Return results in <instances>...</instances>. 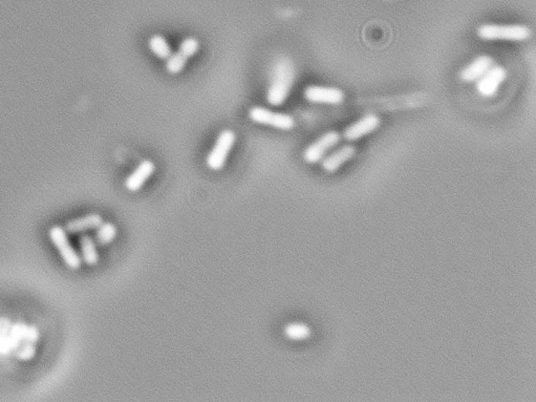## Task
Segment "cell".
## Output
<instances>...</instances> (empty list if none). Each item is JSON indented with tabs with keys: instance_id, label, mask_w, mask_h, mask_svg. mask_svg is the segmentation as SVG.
<instances>
[{
	"instance_id": "6da1fadb",
	"label": "cell",
	"mask_w": 536,
	"mask_h": 402,
	"mask_svg": "<svg viewBox=\"0 0 536 402\" xmlns=\"http://www.w3.org/2000/svg\"><path fill=\"white\" fill-rule=\"evenodd\" d=\"M296 80V68L294 62L288 57L276 60L271 73L270 82L266 93L269 105L279 107L284 105Z\"/></svg>"
},
{
	"instance_id": "7a4b0ae2",
	"label": "cell",
	"mask_w": 536,
	"mask_h": 402,
	"mask_svg": "<svg viewBox=\"0 0 536 402\" xmlns=\"http://www.w3.org/2000/svg\"><path fill=\"white\" fill-rule=\"evenodd\" d=\"M477 36L484 40L525 41L531 37V30L523 24L485 23L479 26Z\"/></svg>"
},
{
	"instance_id": "3957f363",
	"label": "cell",
	"mask_w": 536,
	"mask_h": 402,
	"mask_svg": "<svg viewBox=\"0 0 536 402\" xmlns=\"http://www.w3.org/2000/svg\"><path fill=\"white\" fill-rule=\"evenodd\" d=\"M236 142V133L232 129L220 131L211 151L206 157V165L210 171H220L224 169Z\"/></svg>"
},
{
	"instance_id": "277c9868",
	"label": "cell",
	"mask_w": 536,
	"mask_h": 402,
	"mask_svg": "<svg viewBox=\"0 0 536 402\" xmlns=\"http://www.w3.org/2000/svg\"><path fill=\"white\" fill-rule=\"evenodd\" d=\"M248 116L252 122L265 126L273 127L279 131H291L294 128L295 120L290 115L285 113L275 112L268 107L254 105L248 111Z\"/></svg>"
},
{
	"instance_id": "5b68a950",
	"label": "cell",
	"mask_w": 536,
	"mask_h": 402,
	"mask_svg": "<svg viewBox=\"0 0 536 402\" xmlns=\"http://www.w3.org/2000/svg\"><path fill=\"white\" fill-rule=\"evenodd\" d=\"M68 232L66 231L61 226H52L48 231L52 243L54 244L56 249L59 252L62 260L66 262V266L70 267V269H80L82 265V258L80 254L76 251L70 240H68Z\"/></svg>"
},
{
	"instance_id": "8992f818",
	"label": "cell",
	"mask_w": 536,
	"mask_h": 402,
	"mask_svg": "<svg viewBox=\"0 0 536 402\" xmlns=\"http://www.w3.org/2000/svg\"><path fill=\"white\" fill-rule=\"evenodd\" d=\"M341 141V135L338 131H329L323 133V136L319 137L303 151V161L312 165L320 163L329 151L339 144Z\"/></svg>"
},
{
	"instance_id": "52a82bcc",
	"label": "cell",
	"mask_w": 536,
	"mask_h": 402,
	"mask_svg": "<svg viewBox=\"0 0 536 402\" xmlns=\"http://www.w3.org/2000/svg\"><path fill=\"white\" fill-rule=\"evenodd\" d=\"M305 100L316 104H339L345 100V93L339 88L309 86L303 90Z\"/></svg>"
},
{
	"instance_id": "ba28073f",
	"label": "cell",
	"mask_w": 536,
	"mask_h": 402,
	"mask_svg": "<svg viewBox=\"0 0 536 402\" xmlns=\"http://www.w3.org/2000/svg\"><path fill=\"white\" fill-rule=\"evenodd\" d=\"M507 72L499 66H493L484 76L477 82V90L483 97H492L497 94L499 86L505 82Z\"/></svg>"
},
{
	"instance_id": "9c48e42d",
	"label": "cell",
	"mask_w": 536,
	"mask_h": 402,
	"mask_svg": "<svg viewBox=\"0 0 536 402\" xmlns=\"http://www.w3.org/2000/svg\"><path fill=\"white\" fill-rule=\"evenodd\" d=\"M380 123H381V120L377 115H365L359 120L354 122L353 124L347 126L343 131V137H345V140L350 141V142L359 140V139L363 138L369 133L376 131L379 127Z\"/></svg>"
},
{
	"instance_id": "30bf717a",
	"label": "cell",
	"mask_w": 536,
	"mask_h": 402,
	"mask_svg": "<svg viewBox=\"0 0 536 402\" xmlns=\"http://www.w3.org/2000/svg\"><path fill=\"white\" fill-rule=\"evenodd\" d=\"M155 164L151 160L145 159L140 162L135 171L126 178L124 185L125 189L131 193H137L142 189L151 175L155 173Z\"/></svg>"
},
{
	"instance_id": "8fae6325",
	"label": "cell",
	"mask_w": 536,
	"mask_h": 402,
	"mask_svg": "<svg viewBox=\"0 0 536 402\" xmlns=\"http://www.w3.org/2000/svg\"><path fill=\"white\" fill-rule=\"evenodd\" d=\"M356 155V147L352 144H347L341 149H336L329 155H325L321 161V167L327 173H333L341 169L343 164L349 162Z\"/></svg>"
},
{
	"instance_id": "7c38bea8",
	"label": "cell",
	"mask_w": 536,
	"mask_h": 402,
	"mask_svg": "<svg viewBox=\"0 0 536 402\" xmlns=\"http://www.w3.org/2000/svg\"><path fill=\"white\" fill-rule=\"evenodd\" d=\"M493 66H495V60L492 57L487 55L479 56L461 70L460 78L465 82H477Z\"/></svg>"
},
{
	"instance_id": "4fadbf2b",
	"label": "cell",
	"mask_w": 536,
	"mask_h": 402,
	"mask_svg": "<svg viewBox=\"0 0 536 402\" xmlns=\"http://www.w3.org/2000/svg\"><path fill=\"white\" fill-rule=\"evenodd\" d=\"M102 223V216L94 212V213L86 214L84 217L68 222L64 229L70 234H84L86 232L96 230Z\"/></svg>"
},
{
	"instance_id": "5bb4252c",
	"label": "cell",
	"mask_w": 536,
	"mask_h": 402,
	"mask_svg": "<svg viewBox=\"0 0 536 402\" xmlns=\"http://www.w3.org/2000/svg\"><path fill=\"white\" fill-rule=\"evenodd\" d=\"M79 245H80V256L82 262H86L88 266H95L98 264L99 253L95 238L88 234H83L79 240Z\"/></svg>"
},
{
	"instance_id": "9a60e30c",
	"label": "cell",
	"mask_w": 536,
	"mask_h": 402,
	"mask_svg": "<svg viewBox=\"0 0 536 402\" xmlns=\"http://www.w3.org/2000/svg\"><path fill=\"white\" fill-rule=\"evenodd\" d=\"M147 46H149V50L153 52V55L161 60L167 59L173 52V48H171L168 40L164 36L160 35V34H155V35L151 36L149 38V42H147Z\"/></svg>"
},
{
	"instance_id": "2e32d148",
	"label": "cell",
	"mask_w": 536,
	"mask_h": 402,
	"mask_svg": "<svg viewBox=\"0 0 536 402\" xmlns=\"http://www.w3.org/2000/svg\"><path fill=\"white\" fill-rule=\"evenodd\" d=\"M117 234H118V229L114 223L103 221V223L96 229L95 240H96L97 245L104 247V246L109 245L114 242L115 238H117Z\"/></svg>"
},
{
	"instance_id": "e0dca14e",
	"label": "cell",
	"mask_w": 536,
	"mask_h": 402,
	"mask_svg": "<svg viewBox=\"0 0 536 402\" xmlns=\"http://www.w3.org/2000/svg\"><path fill=\"white\" fill-rule=\"evenodd\" d=\"M284 334L290 341H303L311 337L312 330L303 323H290L285 326Z\"/></svg>"
},
{
	"instance_id": "ac0fdd59",
	"label": "cell",
	"mask_w": 536,
	"mask_h": 402,
	"mask_svg": "<svg viewBox=\"0 0 536 402\" xmlns=\"http://www.w3.org/2000/svg\"><path fill=\"white\" fill-rule=\"evenodd\" d=\"M188 59L182 55L180 52H173L167 59L165 60V70L168 74L178 75L183 72L187 64Z\"/></svg>"
},
{
	"instance_id": "d6986e66",
	"label": "cell",
	"mask_w": 536,
	"mask_h": 402,
	"mask_svg": "<svg viewBox=\"0 0 536 402\" xmlns=\"http://www.w3.org/2000/svg\"><path fill=\"white\" fill-rule=\"evenodd\" d=\"M200 50V41L194 37H186L180 42L178 52L185 56L188 60L196 55Z\"/></svg>"
},
{
	"instance_id": "ffe728a7",
	"label": "cell",
	"mask_w": 536,
	"mask_h": 402,
	"mask_svg": "<svg viewBox=\"0 0 536 402\" xmlns=\"http://www.w3.org/2000/svg\"><path fill=\"white\" fill-rule=\"evenodd\" d=\"M35 355V347L32 343H24L16 351V356L21 361H29Z\"/></svg>"
}]
</instances>
